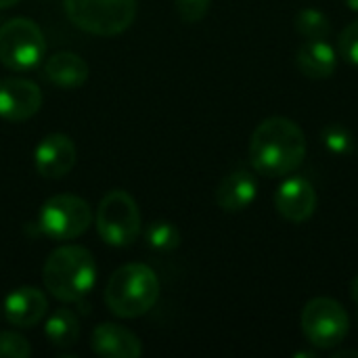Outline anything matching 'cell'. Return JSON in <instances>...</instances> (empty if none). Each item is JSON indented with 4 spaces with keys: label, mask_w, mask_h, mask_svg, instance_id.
I'll use <instances>...</instances> for the list:
<instances>
[{
    "label": "cell",
    "mask_w": 358,
    "mask_h": 358,
    "mask_svg": "<svg viewBox=\"0 0 358 358\" xmlns=\"http://www.w3.org/2000/svg\"><path fill=\"white\" fill-rule=\"evenodd\" d=\"M44 76L55 86L78 88L88 80V63L76 52H55L44 65Z\"/></svg>",
    "instance_id": "2e32d148"
},
{
    "label": "cell",
    "mask_w": 358,
    "mask_h": 358,
    "mask_svg": "<svg viewBox=\"0 0 358 358\" xmlns=\"http://www.w3.org/2000/svg\"><path fill=\"white\" fill-rule=\"evenodd\" d=\"M212 6V0H176V10L182 21L197 23L201 21Z\"/></svg>",
    "instance_id": "603a6c76"
},
{
    "label": "cell",
    "mask_w": 358,
    "mask_h": 358,
    "mask_svg": "<svg viewBox=\"0 0 358 358\" xmlns=\"http://www.w3.org/2000/svg\"><path fill=\"white\" fill-rule=\"evenodd\" d=\"M350 294H352V300H355V304H357L358 308V275L352 279V285H350Z\"/></svg>",
    "instance_id": "cb8c5ba5"
},
{
    "label": "cell",
    "mask_w": 358,
    "mask_h": 358,
    "mask_svg": "<svg viewBox=\"0 0 358 358\" xmlns=\"http://www.w3.org/2000/svg\"><path fill=\"white\" fill-rule=\"evenodd\" d=\"M340 52L348 63L358 67V19L348 23L340 34Z\"/></svg>",
    "instance_id": "7402d4cb"
},
{
    "label": "cell",
    "mask_w": 358,
    "mask_h": 358,
    "mask_svg": "<svg viewBox=\"0 0 358 358\" xmlns=\"http://www.w3.org/2000/svg\"><path fill=\"white\" fill-rule=\"evenodd\" d=\"M17 2H21V0H0V8H10Z\"/></svg>",
    "instance_id": "484cf974"
},
{
    "label": "cell",
    "mask_w": 358,
    "mask_h": 358,
    "mask_svg": "<svg viewBox=\"0 0 358 358\" xmlns=\"http://www.w3.org/2000/svg\"><path fill=\"white\" fill-rule=\"evenodd\" d=\"M44 334L55 348L73 346L80 338V321L69 308H59L48 317Z\"/></svg>",
    "instance_id": "e0dca14e"
},
{
    "label": "cell",
    "mask_w": 358,
    "mask_h": 358,
    "mask_svg": "<svg viewBox=\"0 0 358 358\" xmlns=\"http://www.w3.org/2000/svg\"><path fill=\"white\" fill-rule=\"evenodd\" d=\"M296 65L306 78L325 80L336 73L338 52L329 42H325V38L306 40L296 52Z\"/></svg>",
    "instance_id": "9a60e30c"
},
{
    "label": "cell",
    "mask_w": 358,
    "mask_h": 358,
    "mask_svg": "<svg viewBox=\"0 0 358 358\" xmlns=\"http://www.w3.org/2000/svg\"><path fill=\"white\" fill-rule=\"evenodd\" d=\"M31 355L29 342L13 331L0 334V358H27Z\"/></svg>",
    "instance_id": "44dd1931"
},
{
    "label": "cell",
    "mask_w": 358,
    "mask_h": 358,
    "mask_svg": "<svg viewBox=\"0 0 358 358\" xmlns=\"http://www.w3.org/2000/svg\"><path fill=\"white\" fill-rule=\"evenodd\" d=\"M42 279L52 298L80 302L96 283V262L86 248L63 245L46 258Z\"/></svg>",
    "instance_id": "7a4b0ae2"
},
{
    "label": "cell",
    "mask_w": 358,
    "mask_h": 358,
    "mask_svg": "<svg viewBox=\"0 0 358 358\" xmlns=\"http://www.w3.org/2000/svg\"><path fill=\"white\" fill-rule=\"evenodd\" d=\"M34 164L40 176L44 178H63L71 172L76 164V147L65 134L44 136L34 153Z\"/></svg>",
    "instance_id": "8fae6325"
},
{
    "label": "cell",
    "mask_w": 358,
    "mask_h": 358,
    "mask_svg": "<svg viewBox=\"0 0 358 358\" xmlns=\"http://www.w3.org/2000/svg\"><path fill=\"white\" fill-rule=\"evenodd\" d=\"M325 149L334 155H348L355 149V136L344 124H329L321 130Z\"/></svg>",
    "instance_id": "ffe728a7"
},
{
    "label": "cell",
    "mask_w": 358,
    "mask_h": 358,
    "mask_svg": "<svg viewBox=\"0 0 358 358\" xmlns=\"http://www.w3.org/2000/svg\"><path fill=\"white\" fill-rule=\"evenodd\" d=\"M90 346L94 355L105 358H138L143 355L141 340L130 329L115 323H103L94 327Z\"/></svg>",
    "instance_id": "7c38bea8"
},
{
    "label": "cell",
    "mask_w": 358,
    "mask_h": 358,
    "mask_svg": "<svg viewBox=\"0 0 358 358\" xmlns=\"http://www.w3.org/2000/svg\"><path fill=\"white\" fill-rule=\"evenodd\" d=\"M42 107L38 84L23 78L0 80V117L6 122H25Z\"/></svg>",
    "instance_id": "9c48e42d"
},
{
    "label": "cell",
    "mask_w": 358,
    "mask_h": 358,
    "mask_svg": "<svg viewBox=\"0 0 358 358\" xmlns=\"http://www.w3.org/2000/svg\"><path fill=\"white\" fill-rule=\"evenodd\" d=\"M275 208L285 220L302 224L310 220L317 210V191L304 176L285 178L275 193Z\"/></svg>",
    "instance_id": "30bf717a"
},
{
    "label": "cell",
    "mask_w": 358,
    "mask_h": 358,
    "mask_svg": "<svg viewBox=\"0 0 358 358\" xmlns=\"http://www.w3.org/2000/svg\"><path fill=\"white\" fill-rule=\"evenodd\" d=\"M145 239L157 252H172L180 245V231L168 220H155L147 227Z\"/></svg>",
    "instance_id": "ac0fdd59"
},
{
    "label": "cell",
    "mask_w": 358,
    "mask_h": 358,
    "mask_svg": "<svg viewBox=\"0 0 358 358\" xmlns=\"http://www.w3.org/2000/svg\"><path fill=\"white\" fill-rule=\"evenodd\" d=\"M306 157V134L298 122L271 115L262 120L250 138L252 168L268 178L287 176L302 166Z\"/></svg>",
    "instance_id": "6da1fadb"
},
{
    "label": "cell",
    "mask_w": 358,
    "mask_h": 358,
    "mask_svg": "<svg viewBox=\"0 0 358 358\" xmlns=\"http://www.w3.org/2000/svg\"><path fill=\"white\" fill-rule=\"evenodd\" d=\"M159 298V279L147 264H124L107 281L105 304L120 319L149 313Z\"/></svg>",
    "instance_id": "3957f363"
},
{
    "label": "cell",
    "mask_w": 358,
    "mask_h": 358,
    "mask_svg": "<svg viewBox=\"0 0 358 358\" xmlns=\"http://www.w3.org/2000/svg\"><path fill=\"white\" fill-rule=\"evenodd\" d=\"M46 55V40L36 21L15 17L0 27V63L10 71H29Z\"/></svg>",
    "instance_id": "5b68a950"
},
{
    "label": "cell",
    "mask_w": 358,
    "mask_h": 358,
    "mask_svg": "<svg viewBox=\"0 0 358 358\" xmlns=\"http://www.w3.org/2000/svg\"><path fill=\"white\" fill-rule=\"evenodd\" d=\"M350 329V317L346 308L327 296L313 298L302 310L304 338L319 350L340 346Z\"/></svg>",
    "instance_id": "52a82bcc"
},
{
    "label": "cell",
    "mask_w": 358,
    "mask_h": 358,
    "mask_svg": "<svg viewBox=\"0 0 358 358\" xmlns=\"http://www.w3.org/2000/svg\"><path fill=\"white\" fill-rule=\"evenodd\" d=\"M48 310L46 296L36 287H19L10 292L4 300V317L15 327H34L38 325Z\"/></svg>",
    "instance_id": "4fadbf2b"
},
{
    "label": "cell",
    "mask_w": 358,
    "mask_h": 358,
    "mask_svg": "<svg viewBox=\"0 0 358 358\" xmlns=\"http://www.w3.org/2000/svg\"><path fill=\"white\" fill-rule=\"evenodd\" d=\"M344 357H357L358 358V352H355V350H342V352H336V355H334V358H344Z\"/></svg>",
    "instance_id": "d4e9b609"
},
{
    "label": "cell",
    "mask_w": 358,
    "mask_h": 358,
    "mask_svg": "<svg viewBox=\"0 0 358 358\" xmlns=\"http://www.w3.org/2000/svg\"><path fill=\"white\" fill-rule=\"evenodd\" d=\"M96 231L111 248H128L141 233V212L132 195L122 189L109 191L96 212Z\"/></svg>",
    "instance_id": "8992f818"
},
{
    "label": "cell",
    "mask_w": 358,
    "mask_h": 358,
    "mask_svg": "<svg viewBox=\"0 0 358 358\" xmlns=\"http://www.w3.org/2000/svg\"><path fill=\"white\" fill-rule=\"evenodd\" d=\"M69 21L94 36H117L136 17V0H65Z\"/></svg>",
    "instance_id": "277c9868"
},
{
    "label": "cell",
    "mask_w": 358,
    "mask_h": 358,
    "mask_svg": "<svg viewBox=\"0 0 358 358\" xmlns=\"http://www.w3.org/2000/svg\"><path fill=\"white\" fill-rule=\"evenodd\" d=\"M344 2H346L352 10H357L358 13V0H344Z\"/></svg>",
    "instance_id": "4316f807"
},
{
    "label": "cell",
    "mask_w": 358,
    "mask_h": 358,
    "mask_svg": "<svg viewBox=\"0 0 358 358\" xmlns=\"http://www.w3.org/2000/svg\"><path fill=\"white\" fill-rule=\"evenodd\" d=\"M258 195V180L248 170H235L227 174L216 189V203L224 212L248 210Z\"/></svg>",
    "instance_id": "5bb4252c"
},
{
    "label": "cell",
    "mask_w": 358,
    "mask_h": 358,
    "mask_svg": "<svg viewBox=\"0 0 358 358\" xmlns=\"http://www.w3.org/2000/svg\"><path fill=\"white\" fill-rule=\"evenodd\" d=\"M296 29L300 36H304L306 40H315V38H327L331 31L329 19L317 10V8H304L296 15Z\"/></svg>",
    "instance_id": "d6986e66"
},
{
    "label": "cell",
    "mask_w": 358,
    "mask_h": 358,
    "mask_svg": "<svg viewBox=\"0 0 358 358\" xmlns=\"http://www.w3.org/2000/svg\"><path fill=\"white\" fill-rule=\"evenodd\" d=\"M92 222L90 206L78 195H55L44 201L38 214V229L55 241H71L88 231Z\"/></svg>",
    "instance_id": "ba28073f"
}]
</instances>
